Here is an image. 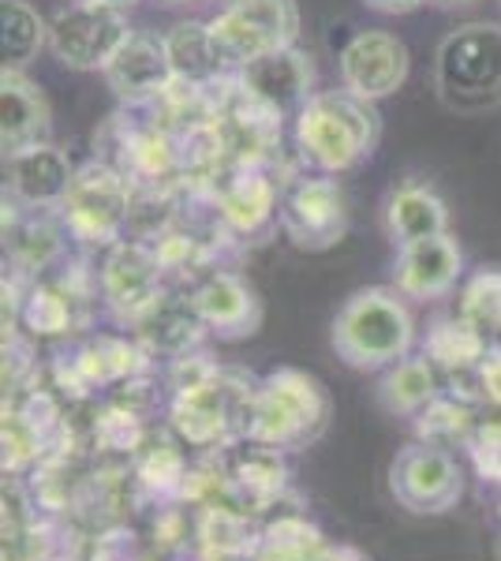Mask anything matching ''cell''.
<instances>
[{"label": "cell", "mask_w": 501, "mask_h": 561, "mask_svg": "<svg viewBox=\"0 0 501 561\" xmlns=\"http://www.w3.org/2000/svg\"><path fill=\"white\" fill-rule=\"evenodd\" d=\"M4 180L12 198H20L23 206L45 210V206H60L68 195L76 169H71L68 153L53 142H38V147H26L20 153H8L4 158Z\"/></svg>", "instance_id": "cell-12"}, {"label": "cell", "mask_w": 501, "mask_h": 561, "mask_svg": "<svg viewBox=\"0 0 501 561\" xmlns=\"http://www.w3.org/2000/svg\"><path fill=\"white\" fill-rule=\"evenodd\" d=\"M169 4H184V0H169Z\"/></svg>", "instance_id": "cell-24"}, {"label": "cell", "mask_w": 501, "mask_h": 561, "mask_svg": "<svg viewBox=\"0 0 501 561\" xmlns=\"http://www.w3.org/2000/svg\"><path fill=\"white\" fill-rule=\"evenodd\" d=\"M426 389H431V375H426V367H419V364L400 367L397 375L389 378V393H394L400 404H415V401H423Z\"/></svg>", "instance_id": "cell-20"}, {"label": "cell", "mask_w": 501, "mask_h": 561, "mask_svg": "<svg viewBox=\"0 0 501 561\" xmlns=\"http://www.w3.org/2000/svg\"><path fill=\"white\" fill-rule=\"evenodd\" d=\"M102 76L109 90L127 105H147L177 83L166 38H150V34H132L105 65Z\"/></svg>", "instance_id": "cell-9"}, {"label": "cell", "mask_w": 501, "mask_h": 561, "mask_svg": "<svg viewBox=\"0 0 501 561\" xmlns=\"http://www.w3.org/2000/svg\"><path fill=\"white\" fill-rule=\"evenodd\" d=\"M434 87L457 113L501 105V26L468 23L453 31L434 57Z\"/></svg>", "instance_id": "cell-2"}, {"label": "cell", "mask_w": 501, "mask_h": 561, "mask_svg": "<svg viewBox=\"0 0 501 561\" xmlns=\"http://www.w3.org/2000/svg\"><path fill=\"white\" fill-rule=\"evenodd\" d=\"M221 210L229 221H236L240 229H254L262 225L273 210V184L262 173H240L229 187L221 192Z\"/></svg>", "instance_id": "cell-17"}, {"label": "cell", "mask_w": 501, "mask_h": 561, "mask_svg": "<svg viewBox=\"0 0 501 561\" xmlns=\"http://www.w3.org/2000/svg\"><path fill=\"white\" fill-rule=\"evenodd\" d=\"M225 60L236 68L288 49L299 38V4L296 0H229L217 20H209Z\"/></svg>", "instance_id": "cell-4"}, {"label": "cell", "mask_w": 501, "mask_h": 561, "mask_svg": "<svg viewBox=\"0 0 501 561\" xmlns=\"http://www.w3.org/2000/svg\"><path fill=\"white\" fill-rule=\"evenodd\" d=\"M333 341L349 364H389V359L405 356V348L412 345L408 307L386 288H367V293L352 296L349 307L337 314Z\"/></svg>", "instance_id": "cell-3"}, {"label": "cell", "mask_w": 501, "mask_h": 561, "mask_svg": "<svg viewBox=\"0 0 501 561\" xmlns=\"http://www.w3.org/2000/svg\"><path fill=\"white\" fill-rule=\"evenodd\" d=\"M195 307H198V314L209 319L214 325H236V322L248 319L254 300L236 277H209L206 285L198 288Z\"/></svg>", "instance_id": "cell-19"}, {"label": "cell", "mask_w": 501, "mask_h": 561, "mask_svg": "<svg viewBox=\"0 0 501 561\" xmlns=\"http://www.w3.org/2000/svg\"><path fill=\"white\" fill-rule=\"evenodd\" d=\"M0 23H4V68H15L23 71L38 57V49L49 42V26L38 12H34L26 0H4L0 4Z\"/></svg>", "instance_id": "cell-16"}, {"label": "cell", "mask_w": 501, "mask_h": 561, "mask_svg": "<svg viewBox=\"0 0 501 561\" xmlns=\"http://www.w3.org/2000/svg\"><path fill=\"white\" fill-rule=\"evenodd\" d=\"M457 274H460V248L449 232L400 248L397 285L408 296H442L445 288H453Z\"/></svg>", "instance_id": "cell-14"}, {"label": "cell", "mask_w": 501, "mask_h": 561, "mask_svg": "<svg viewBox=\"0 0 501 561\" xmlns=\"http://www.w3.org/2000/svg\"><path fill=\"white\" fill-rule=\"evenodd\" d=\"M166 49H169L172 71H177V83H184V87H209L229 68V60H225L209 23H177L166 34Z\"/></svg>", "instance_id": "cell-15"}, {"label": "cell", "mask_w": 501, "mask_h": 561, "mask_svg": "<svg viewBox=\"0 0 501 561\" xmlns=\"http://www.w3.org/2000/svg\"><path fill=\"white\" fill-rule=\"evenodd\" d=\"M434 4H445V8H453V4H468V0H434Z\"/></svg>", "instance_id": "cell-23"}, {"label": "cell", "mask_w": 501, "mask_h": 561, "mask_svg": "<svg viewBox=\"0 0 501 561\" xmlns=\"http://www.w3.org/2000/svg\"><path fill=\"white\" fill-rule=\"evenodd\" d=\"M153 277H158V266H153V259L139 248V243H124V248H116L113 259H109V266H105L109 293L121 296V300L124 296L127 300L147 296Z\"/></svg>", "instance_id": "cell-18"}, {"label": "cell", "mask_w": 501, "mask_h": 561, "mask_svg": "<svg viewBox=\"0 0 501 561\" xmlns=\"http://www.w3.org/2000/svg\"><path fill=\"white\" fill-rule=\"evenodd\" d=\"M281 221H285V232L299 248H330V243H337L344 237V225H349L337 180H299L281 203Z\"/></svg>", "instance_id": "cell-8"}, {"label": "cell", "mask_w": 501, "mask_h": 561, "mask_svg": "<svg viewBox=\"0 0 501 561\" xmlns=\"http://www.w3.org/2000/svg\"><path fill=\"white\" fill-rule=\"evenodd\" d=\"M49 131L53 113L42 87L15 68L0 71V150H4V158L26 147H38V142H49Z\"/></svg>", "instance_id": "cell-11"}, {"label": "cell", "mask_w": 501, "mask_h": 561, "mask_svg": "<svg viewBox=\"0 0 501 561\" xmlns=\"http://www.w3.org/2000/svg\"><path fill=\"white\" fill-rule=\"evenodd\" d=\"M87 4H102V8H116V12H127V8L139 4V0H87Z\"/></svg>", "instance_id": "cell-22"}, {"label": "cell", "mask_w": 501, "mask_h": 561, "mask_svg": "<svg viewBox=\"0 0 501 561\" xmlns=\"http://www.w3.org/2000/svg\"><path fill=\"white\" fill-rule=\"evenodd\" d=\"M311 83H315V65L307 53H299L296 45L277 49L270 57H259L251 65L240 68V90L251 102L266 105L270 113H285V108H304L311 102Z\"/></svg>", "instance_id": "cell-10"}, {"label": "cell", "mask_w": 501, "mask_h": 561, "mask_svg": "<svg viewBox=\"0 0 501 561\" xmlns=\"http://www.w3.org/2000/svg\"><path fill=\"white\" fill-rule=\"evenodd\" d=\"M367 8H375L382 15H405V12H415L419 4H426V0H363Z\"/></svg>", "instance_id": "cell-21"}, {"label": "cell", "mask_w": 501, "mask_h": 561, "mask_svg": "<svg viewBox=\"0 0 501 561\" xmlns=\"http://www.w3.org/2000/svg\"><path fill=\"white\" fill-rule=\"evenodd\" d=\"M386 229L400 248L442 237L449 229V206H445V198L431 184L408 180V184L394 187L386 198Z\"/></svg>", "instance_id": "cell-13"}, {"label": "cell", "mask_w": 501, "mask_h": 561, "mask_svg": "<svg viewBox=\"0 0 501 561\" xmlns=\"http://www.w3.org/2000/svg\"><path fill=\"white\" fill-rule=\"evenodd\" d=\"M408 79V49L405 42L386 31H363L344 45L341 53V83L352 94L378 102L405 87Z\"/></svg>", "instance_id": "cell-7"}, {"label": "cell", "mask_w": 501, "mask_h": 561, "mask_svg": "<svg viewBox=\"0 0 501 561\" xmlns=\"http://www.w3.org/2000/svg\"><path fill=\"white\" fill-rule=\"evenodd\" d=\"M132 38L124 12L102 4H79L57 12V20L49 23V49L64 68L76 71H105L109 60L116 57V49Z\"/></svg>", "instance_id": "cell-5"}, {"label": "cell", "mask_w": 501, "mask_h": 561, "mask_svg": "<svg viewBox=\"0 0 501 561\" xmlns=\"http://www.w3.org/2000/svg\"><path fill=\"white\" fill-rule=\"evenodd\" d=\"M60 210L68 217L71 232H79V237L113 240L127 221V210H132V187H127L124 173H116L113 165L90 161L71 180Z\"/></svg>", "instance_id": "cell-6"}, {"label": "cell", "mask_w": 501, "mask_h": 561, "mask_svg": "<svg viewBox=\"0 0 501 561\" xmlns=\"http://www.w3.org/2000/svg\"><path fill=\"white\" fill-rule=\"evenodd\" d=\"M378 131L375 102L352 90H318L296 116V147L307 165L326 176L349 173L367 161L375 153Z\"/></svg>", "instance_id": "cell-1"}]
</instances>
